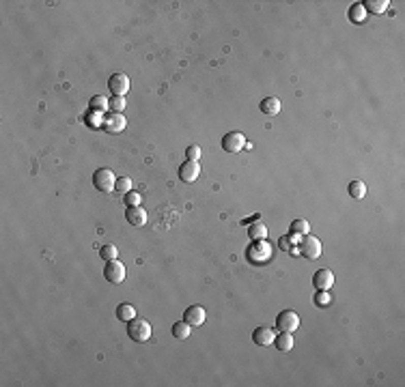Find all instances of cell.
Returning <instances> with one entry per match:
<instances>
[{
  "mask_svg": "<svg viewBox=\"0 0 405 387\" xmlns=\"http://www.w3.org/2000/svg\"><path fill=\"white\" fill-rule=\"evenodd\" d=\"M246 258L255 265H265L269 258H272V245L265 241V239H259L253 241V245L246 250Z\"/></svg>",
  "mask_w": 405,
  "mask_h": 387,
  "instance_id": "6da1fadb",
  "label": "cell"
},
{
  "mask_svg": "<svg viewBox=\"0 0 405 387\" xmlns=\"http://www.w3.org/2000/svg\"><path fill=\"white\" fill-rule=\"evenodd\" d=\"M93 185H95V190H100L102 194H110V192H114L116 177L110 168H100V170H95V174H93Z\"/></svg>",
  "mask_w": 405,
  "mask_h": 387,
  "instance_id": "7a4b0ae2",
  "label": "cell"
},
{
  "mask_svg": "<svg viewBox=\"0 0 405 387\" xmlns=\"http://www.w3.org/2000/svg\"><path fill=\"white\" fill-rule=\"evenodd\" d=\"M128 336L134 342H147L151 338V323L145 319H132L130 321V327H128Z\"/></svg>",
  "mask_w": 405,
  "mask_h": 387,
  "instance_id": "3957f363",
  "label": "cell"
},
{
  "mask_svg": "<svg viewBox=\"0 0 405 387\" xmlns=\"http://www.w3.org/2000/svg\"><path fill=\"white\" fill-rule=\"evenodd\" d=\"M300 327V316L298 312L293 310H283L281 314L276 316V329L278 331H287V334H293L295 329Z\"/></svg>",
  "mask_w": 405,
  "mask_h": 387,
  "instance_id": "277c9868",
  "label": "cell"
},
{
  "mask_svg": "<svg viewBox=\"0 0 405 387\" xmlns=\"http://www.w3.org/2000/svg\"><path fill=\"white\" fill-rule=\"evenodd\" d=\"M321 252H323V245H321V241L317 237L304 235V239L300 241V254L302 256H306L308 260H315V258L321 256Z\"/></svg>",
  "mask_w": 405,
  "mask_h": 387,
  "instance_id": "5b68a950",
  "label": "cell"
},
{
  "mask_svg": "<svg viewBox=\"0 0 405 387\" xmlns=\"http://www.w3.org/2000/svg\"><path fill=\"white\" fill-rule=\"evenodd\" d=\"M104 277L110 284H121L125 280V265L121 263L119 258L114 260H108L106 263V269H104Z\"/></svg>",
  "mask_w": 405,
  "mask_h": 387,
  "instance_id": "8992f818",
  "label": "cell"
},
{
  "mask_svg": "<svg viewBox=\"0 0 405 387\" xmlns=\"http://www.w3.org/2000/svg\"><path fill=\"white\" fill-rule=\"evenodd\" d=\"M108 88L112 91L114 97H125L130 91V78L123 74V71H116V74L110 76V80H108Z\"/></svg>",
  "mask_w": 405,
  "mask_h": 387,
  "instance_id": "52a82bcc",
  "label": "cell"
},
{
  "mask_svg": "<svg viewBox=\"0 0 405 387\" xmlns=\"http://www.w3.org/2000/svg\"><path fill=\"white\" fill-rule=\"evenodd\" d=\"M244 147H246L244 133H239V131H229V133H224V138H222V149L227 151V153H237V151H241Z\"/></svg>",
  "mask_w": 405,
  "mask_h": 387,
  "instance_id": "ba28073f",
  "label": "cell"
},
{
  "mask_svg": "<svg viewBox=\"0 0 405 387\" xmlns=\"http://www.w3.org/2000/svg\"><path fill=\"white\" fill-rule=\"evenodd\" d=\"M199 174H201V164H199V161L185 159L181 164V168H179V179H181L183 183H194L196 179H199Z\"/></svg>",
  "mask_w": 405,
  "mask_h": 387,
  "instance_id": "9c48e42d",
  "label": "cell"
},
{
  "mask_svg": "<svg viewBox=\"0 0 405 387\" xmlns=\"http://www.w3.org/2000/svg\"><path fill=\"white\" fill-rule=\"evenodd\" d=\"M205 316H207V312L203 305H190V308H185V312H183V321L190 327H201L205 323Z\"/></svg>",
  "mask_w": 405,
  "mask_h": 387,
  "instance_id": "30bf717a",
  "label": "cell"
},
{
  "mask_svg": "<svg viewBox=\"0 0 405 387\" xmlns=\"http://www.w3.org/2000/svg\"><path fill=\"white\" fill-rule=\"evenodd\" d=\"M274 338H276V331H274L272 327L261 325V327H257V329L253 331V342H255L257 346H272Z\"/></svg>",
  "mask_w": 405,
  "mask_h": 387,
  "instance_id": "8fae6325",
  "label": "cell"
},
{
  "mask_svg": "<svg viewBox=\"0 0 405 387\" xmlns=\"http://www.w3.org/2000/svg\"><path fill=\"white\" fill-rule=\"evenodd\" d=\"M125 220H128L130 226L134 228H140L147 224V211L142 209V206H128V211H125Z\"/></svg>",
  "mask_w": 405,
  "mask_h": 387,
  "instance_id": "7c38bea8",
  "label": "cell"
},
{
  "mask_svg": "<svg viewBox=\"0 0 405 387\" xmlns=\"http://www.w3.org/2000/svg\"><path fill=\"white\" fill-rule=\"evenodd\" d=\"M125 125H128V121H125V116L119 114V112H112L108 119L104 121L102 127L108 131V133H121L125 129Z\"/></svg>",
  "mask_w": 405,
  "mask_h": 387,
  "instance_id": "4fadbf2b",
  "label": "cell"
},
{
  "mask_svg": "<svg viewBox=\"0 0 405 387\" xmlns=\"http://www.w3.org/2000/svg\"><path fill=\"white\" fill-rule=\"evenodd\" d=\"M313 284L317 291H328L332 284H334V273L330 269H319L317 273L313 275Z\"/></svg>",
  "mask_w": 405,
  "mask_h": 387,
  "instance_id": "5bb4252c",
  "label": "cell"
},
{
  "mask_svg": "<svg viewBox=\"0 0 405 387\" xmlns=\"http://www.w3.org/2000/svg\"><path fill=\"white\" fill-rule=\"evenodd\" d=\"M259 108H261V112H263V114L276 116L278 112H281V99H278V97H265L263 101L259 103Z\"/></svg>",
  "mask_w": 405,
  "mask_h": 387,
  "instance_id": "9a60e30c",
  "label": "cell"
},
{
  "mask_svg": "<svg viewBox=\"0 0 405 387\" xmlns=\"http://www.w3.org/2000/svg\"><path fill=\"white\" fill-rule=\"evenodd\" d=\"M360 5H362L364 11L380 15V13H384V11H388L390 0H364V3H360Z\"/></svg>",
  "mask_w": 405,
  "mask_h": 387,
  "instance_id": "2e32d148",
  "label": "cell"
},
{
  "mask_svg": "<svg viewBox=\"0 0 405 387\" xmlns=\"http://www.w3.org/2000/svg\"><path fill=\"white\" fill-rule=\"evenodd\" d=\"M274 344H276L278 350H283V353H289V350L293 348V336L287 334V331H281V334H276Z\"/></svg>",
  "mask_w": 405,
  "mask_h": 387,
  "instance_id": "e0dca14e",
  "label": "cell"
},
{
  "mask_svg": "<svg viewBox=\"0 0 405 387\" xmlns=\"http://www.w3.org/2000/svg\"><path fill=\"white\" fill-rule=\"evenodd\" d=\"M116 319L130 323L132 319H136V308L132 303H119L116 305Z\"/></svg>",
  "mask_w": 405,
  "mask_h": 387,
  "instance_id": "ac0fdd59",
  "label": "cell"
},
{
  "mask_svg": "<svg viewBox=\"0 0 405 387\" xmlns=\"http://www.w3.org/2000/svg\"><path fill=\"white\" fill-rule=\"evenodd\" d=\"M347 190H349V196L356 198V200H362L366 196V185H364V181H360V179H354Z\"/></svg>",
  "mask_w": 405,
  "mask_h": 387,
  "instance_id": "d6986e66",
  "label": "cell"
},
{
  "mask_svg": "<svg viewBox=\"0 0 405 387\" xmlns=\"http://www.w3.org/2000/svg\"><path fill=\"white\" fill-rule=\"evenodd\" d=\"M88 108H91V112H106L108 108H110V101L104 97V95H95L91 97V101H88Z\"/></svg>",
  "mask_w": 405,
  "mask_h": 387,
  "instance_id": "ffe728a7",
  "label": "cell"
},
{
  "mask_svg": "<svg viewBox=\"0 0 405 387\" xmlns=\"http://www.w3.org/2000/svg\"><path fill=\"white\" fill-rule=\"evenodd\" d=\"M173 336L177 338V340H185L188 336H190V331H192V327L188 325L185 321H177V323H173Z\"/></svg>",
  "mask_w": 405,
  "mask_h": 387,
  "instance_id": "44dd1931",
  "label": "cell"
},
{
  "mask_svg": "<svg viewBox=\"0 0 405 387\" xmlns=\"http://www.w3.org/2000/svg\"><path fill=\"white\" fill-rule=\"evenodd\" d=\"M265 235H267V228H265V224H261V222H257V224H253V226L248 228V237L253 239V241H259V239H265Z\"/></svg>",
  "mask_w": 405,
  "mask_h": 387,
  "instance_id": "7402d4cb",
  "label": "cell"
},
{
  "mask_svg": "<svg viewBox=\"0 0 405 387\" xmlns=\"http://www.w3.org/2000/svg\"><path fill=\"white\" fill-rule=\"evenodd\" d=\"M308 230H310V226H308V222H306V220H293L291 222V235L304 237V235H308Z\"/></svg>",
  "mask_w": 405,
  "mask_h": 387,
  "instance_id": "603a6c76",
  "label": "cell"
},
{
  "mask_svg": "<svg viewBox=\"0 0 405 387\" xmlns=\"http://www.w3.org/2000/svg\"><path fill=\"white\" fill-rule=\"evenodd\" d=\"M364 15H366V11L362 9V5H352V9H349V20H352L354 24H362L364 22Z\"/></svg>",
  "mask_w": 405,
  "mask_h": 387,
  "instance_id": "cb8c5ba5",
  "label": "cell"
},
{
  "mask_svg": "<svg viewBox=\"0 0 405 387\" xmlns=\"http://www.w3.org/2000/svg\"><path fill=\"white\" fill-rule=\"evenodd\" d=\"M114 190L119 192V194H128V192H132V179H130V177H121V179H116Z\"/></svg>",
  "mask_w": 405,
  "mask_h": 387,
  "instance_id": "d4e9b609",
  "label": "cell"
},
{
  "mask_svg": "<svg viewBox=\"0 0 405 387\" xmlns=\"http://www.w3.org/2000/svg\"><path fill=\"white\" fill-rule=\"evenodd\" d=\"M100 256L108 263V260H114L116 256H119V250H116V245H104L100 250Z\"/></svg>",
  "mask_w": 405,
  "mask_h": 387,
  "instance_id": "484cf974",
  "label": "cell"
},
{
  "mask_svg": "<svg viewBox=\"0 0 405 387\" xmlns=\"http://www.w3.org/2000/svg\"><path fill=\"white\" fill-rule=\"evenodd\" d=\"M203 157V151H201V147H196V145H190L185 149V159H190V161H199Z\"/></svg>",
  "mask_w": 405,
  "mask_h": 387,
  "instance_id": "4316f807",
  "label": "cell"
},
{
  "mask_svg": "<svg viewBox=\"0 0 405 387\" xmlns=\"http://www.w3.org/2000/svg\"><path fill=\"white\" fill-rule=\"evenodd\" d=\"M315 303L319 305V308H323V305H330L332 303V297L328 291H319L317 295H315Z\"/></svg>",
  "mask_w": 405,
  "mask_h": 387,
  "instance_id": "83f0119b",
  "label": "cell"
},
{
  "mask_svg": "<svg viewBox=\"0 0 405 387\" xmlns=\"http://www.w3.org/2000/svg\"><path fill=\"white\" fill-rule=\"evenodd\" d=\"M125 105H128V103H125V97H112L110 99V110L112 112H123L125 110Z\"/></svg>",
  "mask_w": 405,
  "mask_h": 387,
  "instance_id": "f1b7e54d",
  "label": "cell"
},
{
  "mask_svg": "<svg viewBox=\"0 0 405 387\" xmlns=\"http://www.w3.org/2000/svg\"><path fill=\"white\" fill-rule=\"evenodd\" d=\"M123 200H125V204H128V206H140V200H142V198H140V194H136V192H128V194L123 196Z\"/></svg>",
  "mask_w": 405,
  "mask_h": 387,
  "instance_id": "f546056e",
  "label": "cell"
},
{
  "mask_svg": "<svg viewBox=\"0 0 405 387\" xmlns=\"http://www.w3.org/2000/svg\"><path fill=\"white\" fill-rule=\"evenodd\" d=\"M281 248H283V250H289V248H291V243H289V239H287V237L281 239Z\"/></svg>",
  "mask_w": 405,
  "mask_h": 387,
  "instance_id": "4dcf8cb0",
  "label": "cell"
}]
</instances>
